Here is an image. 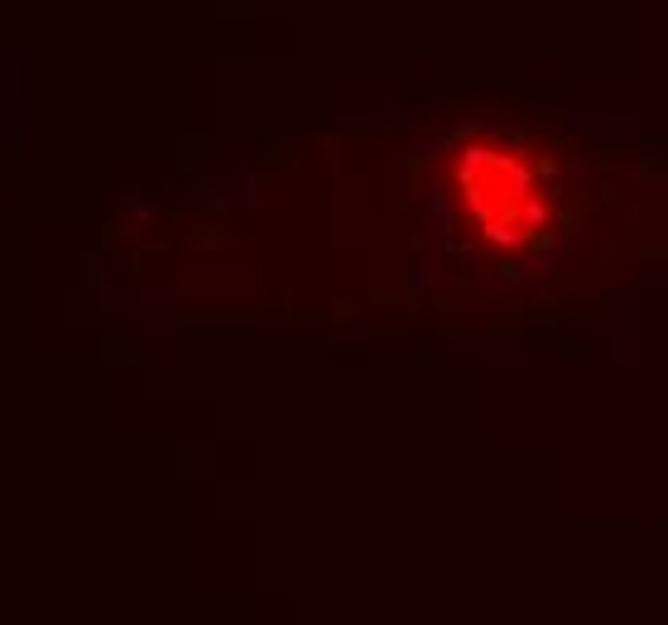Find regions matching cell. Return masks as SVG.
<instances>
[{
    "mask_svg": "<svg viewBox=\"0 0 668 625\" xmlns=\"http://www.w3.org/2000/svg\"><path fill=\"white\" fill-rule=\"evenodd\" d=\"M462 198L467 207L485 226V236L495 241H519L534 221H539V203H534V183L529 174L490 149H472L462 164Z\"/></svg>",
    "mask_w": 668,
    "mask_h": 625,
    "instance_id": "6da1fadb",
    "label": "cell"
}]
</instances>
